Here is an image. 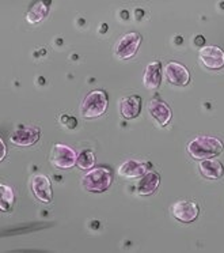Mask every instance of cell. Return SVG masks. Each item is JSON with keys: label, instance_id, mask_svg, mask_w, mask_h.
<instances>
[{"label": "cell", "instance_id": "9c48e42d", "mask_svg": "<svg viewBox=\"0 0 224 253\" xmlns=\"http://www.w3.org/2000/svg\"><path fill=\"white\" fill-rule=\"evenodd\" d=\"M32 191L39 202L45 204L52 203L53 192H52V184H50L49 177H46L45 174L34 176L32 180Z\"/></svg>", "mask_w": 224, "mask_h": 253}, {"label": "cell", "instance_id": "3957f363", "mask_svg": "<svg viewBox=\"0 0 224 253\" xmlns=\"http://www.w3.org/2000/svg\"><path fill=\"white\" fill-rule=\"evenodd\" d=\"M109 97L102 90H94L86 95L80 105V115L84 119H97L108 110Z\"/></svg>", "mask_w": 224, "mask_h": 253}, {"label": "cell", "instance_id": "d6986e66", "mask_svg": "<svg viewBox=\"0 0 224 253\" xmlns=\"http://www.w3.org/2000/svg\"><path fill=\"white\" fill-rule=\"evenodd\" d=\"M0 191H1V211H8L10 207L14 204V200H15L14 191L4 184L0 187Z\"/></svg>", "mask_w": 224, "mask_h": 253}, {"label": "cell", "instance_id": "2e32d148", "mask_svg": "<svg viewBox=\"0 0 224 253\" xmlns=\"http://www.w3.org/2000/svg\"><path fill=\"white\" fill-rule=\"evenodd\" d=\"M200 173L208 180H219L224 176V166L218 160L200 161Z\"/></svg>", "mask_w": 224, "mask_h": 253}, {"label": "cell", "instance_id": "7c38bea8", "mask_svg": "<svg viewBox=\"0 0 224 253\" xmlns=\"http://www.w3.org/2000/svg\"><path fill=\"white\" fill-rule=\"evenodd\" d=\"M148 168H149V165H148L147 162L129 160L124 162L118 168V174L122 178H137V177L140 178V177L147 173Z\"/></svg>", "mask_w": 224, "mask_h": 253}, {"label": "cell", "instance_id": "ac0fdd59", "mask_svg": "<svg viewBox=\"0 0 224 253\" xmlns=\"http://www.w3.org/2000/svg\"><path fill=\"white\" fill-rule=\"evenodd\" d=\"M94 164H95V155L91 150L83 149L79 154H77L76 165L80 168L82 170H90L93 169Z\"/></svg>", "mask_w": 224, "mask_h": 253}, {"label": "cell", "instance_id": "5b68a950", "mask_svg": "<svg viewBox=\"0 0 224 253\" xmlns=\"http://www.w3.org/2000/svg\"><path fill=\"white\" fill-rule=\"evenodd\" d=\"M50 161L57 169H70L76 165L77 153L67 144H55Z\"/></svg>", "mask_w": 224, "mask_h": 253}, {"label": "cell", "instance_id": "4fadbf2b", "mask_svg": "<svg viewBox=\"0 0 224 253\" xmlns=\"http://www.w3.org/2000/svg\"><path fill=\"white\" fill-rule=\"evenodd\" d=\"M142 112V97L128 95L120 101V113L126 120H132Z\"/></svg>", "mask_w": 224, "mask_h": 253}, {"label": "cell", "instance_id": "9a60e30c", "mask_svg": "<svg viewBox=\"0 0 224 253\" xmlns=\"http://www.w3.org/2000/svg\"><path fill=\"white\" fill-rule=\"evenodd\" d=\"M143 82L146 88L153 90L158 88L162 82V63L160 61H152L146 67Z\"/></svg>", "mask_w": 224, "mask_h": 253}, {"label": "cell", "instance_id": "8992f818", "mask_svg": "<svg viewBox=\"0 0 224 253\" xmlns=\"http://www.w3.org/2000/svg\"><path fill=\"white\" fill-rule=\"evenodd\" d=\"M171 214L175 219L182 223H190L197 219L200 214V209L194 202L190 200H180L171 206Z\"/></svg>", "mask_w": 224, "mask_h": 253}, {"label": "cell", "instance_id": "52a82bcc", "mask_svg": "<svg viewBox=\"0 0 224 253\" xmlns=\"http://www.w3.org/2000/svg\"><path fill=\"white\" fill-rule=\"evenodd\" d=\"M200 61L208 70H220L224 67V50L216 45L201 46Z\"/></svg>", "mask_w": 224, "mask_h": 253}, {"label": "cell", "instance_id": "5bb4252c", "mask_svg": "<svg viewBox=\"0 0 224 253\" xmlns=\"http://www.w3.org/2000/svg\"><path fill=\"white\" fill-rule=\"evenodd\" d=\"M159 184H160V176H159L158 173H155V171H147L137 181V193L142 195V196H149V195H152L158 189Z\"/></svg>", "mask_w": 224, "mask_h": 253}, {"label": "cell", "instance_id": "7a4b0ae2", "mask_svg": "<svg viewBox=\"0 0 224 253\" xmlns=\"http://www.w3.org/2000/svg\"><path fill=\"white\" fill-rule=\"evenodd\" d=\"M113 181V171L109 168H94L83 176L82 187L91 193L108 191Z\"/></svg>", "mask_w": 224, "mask_h": 253}, {"label": "cell", "instance_id": "ba28073f", "mask_svg": "<svg viewBox=\"0 0 224 253\" xmlns=\"http://www.w3.org/2000/svg\"><path fill=\"white\" fill-rule=\"evenodd\" d=\"M164 77L174 86H186L190 82V74L184 64L170 61L164 66Z\"/></svg>", "mask_w": 224, "mask_h": 253}, {"label": "cell", "instance_id": "277c9868", "mask_svg": "<svg viewBox=\"0 0 224 253\" xmlns=\"http://www.w3.org/2000/svg\"><path fill=\"white\" fill-rule=\"evenodd\" d=\"M142 44V36L136 32L124 34L115 46V55L121 60H128L136 55Z\"/></svg>", "mask_w": 224, "mask_h": 253}, {"label": "cell", "instance_id": "ffe728a7", "mask_svg": "<svg viewBox=\"0 0 224 253\" xmlns=\"http://www.w3.org/2000/svg\"><path fill=\"white\" fill-rule=\"evenodd\" d=\"M0 146H1V155H0V161L4 160V157H6V146H4V142L0 139Z\"/></svg>", "mask_w": 224, "mask_h": 253}, {"label": "cell", "instance_id": "30bf717a", "mask_svg": "<svg viewBox=\"0 0 224 253\" xmlns=\"http://www.w3.org/2000/svg\"><path fill=\"white\" fill-rule=\"evenodd\" d=\"M41 131L37 126H21L11 135V142L17 146L29 147L38 142Z\"/></svg>", "mask_w": 224, "mask_h": 253}, {"label": "cell", "instance_id": "6da1fadb", "mask_svg": "<svg viewBox=\"0 0 224 253\" xmlns=\"http://www.w3.org/2000/svg\"><path fill=\"white\" fill-rule=\"evenodd\" d=\"M224 144L215 136H197L187 144V153L197 161H205L222 154Z\"/></svg>", "mask_w": 224, "mask_h": 253}, {"label": "cell", "instance_id": "44dd1931", "mask_svg": "<svg viewBox=\"0 0 224 253\" xmlns=\"http://www.w3.org/2000/svg\"><path fill=\"white\" fill-rule=\"evenodd\" d=\"M204 41H205V39H204L202 36H197L196 41H194V42H196V45H201V44H204Z\"/></svg>", "mask_w": 224, "mask_h": 253}, {"label": "cell", "instance_id": "8fae6325", "mask_svg": "<svg viewBox=\"0 0 224 253\" xmlns=\"http://www.w3.org/2000/svg\"><path fill=\"white\" fill-rule=\"evenodd\" d=\"M148 109H149V115L152 116V119L156 121L159 126H167L171 120V117H173V112L170 109L169 105L158 98L149 101Z\"/></svg>", "mask_w": 224, "mask_h": 253}, {"label": "cell", "instance_id": "e0dca14e", "mask_svg": "<svg viewBox=\"0 0 224 253\" xmlns=\"http://www.w3.org/2000/svg\"><path fill=\"white\" fill-rule=\"evenodd\" d=\"M49 1H36L32 4V7L29 8L26 19L30 23H38L48 15L49 11Z\"/></svg>", "mask_w": 224, "mask_h": 253}]
</instances>
